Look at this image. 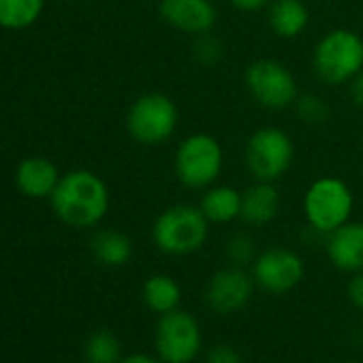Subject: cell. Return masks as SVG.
<instances>
[{
	"mask_svg": "<svg viewBox=\"0 0 363 363\" xmlns=\"http://www.w3.org/2000/svg\"><path fill=\"white\" fill-rule=\"evenodd\" d=\"M50 201L65 225L88 229L105 218L109 210V191L94 171L75 169L60 177Z\"/></svg>",
	"mask_w": 363,
	"mask_h": 363,
	"instance_id": "6da1fadb",
	"label": "cell"
},
{
	"mask_svg": "<svg viewBox=\"0 0 363 363\" xmlns=\"http://www.w3.org/2000/svg\"><path fill=\"white\" fill-rule=\"evenodd\" d=\"M210 235V220L201 208L177 203L167 208L152 227L154 244L173 257H184L197 252Z\"/></svg>",
	"mask_w": 363,
	"mask_h": 363,
	"instance_id": "7a4b0ae2",
	"label": "cell"
},
{
	"mask_svg": "<svg viewBox=\"0 0 363 363\" xmlns=\"http://www.w3.org/2000/svg\"><path fill=\"white\" fill-rule=\"evenodd\" d=\"M314 71L331 86L352 82L363 71V39L346 28L327 33L314 50Z\"/></svg>",
	"mask_w": 363,
	"mask_h": 363,
	"instance_id": "3957f363",
	"label": "cell"
},
{
	"mask_svg": "<svg viewBox=\"0 0 363 363\" xmlns=\"http://www.w3.org/2000/svg\"><path fill=\"white\" fill-rule=\"evenodd\" d=\"M223 164V145L208 133H195L186 137L175 152L177 179L189 189H210L220 177Z\"/></svg>",
	"mask_w": 363,
	"mask_h": 363,
	"instance_id": "277c9868",
	"label": "cell"
},
{
	"mask_svg": "<svg viewBox=\"0 0 363 363\" xmlns=\"http://www.w3.org/2000/svg\"><path fill=\"white\" fill-rule=\"evenodd\" d=\"M352 193L344 179L320 177L308 189L303 197V214L316 231L331 233L348 223L352 214Z\"/></svg>",
	"mask_w": 363,
	"mask_h": 363,
	"instance_id": "5b68a950",
	"label": "cell"
},
{
	"mask_svg": "<svg viewBox=\"0 0 363 363\" xmlns=\"http://www.w3.org/2000/svg\"><path fill=\"white\" fill-rule=\"evenodd\" d=\"M177 107L175 103L160 92H150L139 96L126 118L130 137L143 145H160L171 139L177 128Z\"/></svg>",
	"mask_w": 363,
	"mask_h": 363,
	"instance_id": "8992f818",
	"label": "cell"
},
{
	"mask_svg": "<svg viewBox=\"0 0 363 363\" xmlns=\"http://www.w3.org/2000/svg\"><path fill=\"white\" fill-rule=\"evenodd\" d=\"M295 147L291 137L276 126L252 133L246 143V164L259 182L280 179L293 164Z\"/></svg>",
	"mask_w": 363,
	"mask_h": 363,
	"instance_id": "52a82bcc",
	"label": "cell"
},
{
	"mask_svg": "<svg viewBox=\"0 0 363 363\" xmlns=\"http://www.w3.org/2000/svg\"><path fill=\"white\" fill-rule=\"evenodd\" d=\"M246 86L252 99L272 111H282L297 103V79L278 60H257L246 71Z\"/></svg>",
	"mask_w": 363,
	"mask_h": 363,
	"instance_id": "ba28073f",
	"label": "cell"
},
{
	"mask_svg": "<svg viewBox=\"0 0 363 363\" xmlns=\"http://www.w3.org/2000/svg\"><path fill=\"white\" fill-rule=\"evenodd\" d=\"M156 350L167 363H189L201 350V329L186 312H167L156 325Z\"/></svg>",
	"mask_w": 363,
	"mask_h": 363,
	"instance_id": "9c48e42d",
	"label": "cell"
},
{
	"mask_svg": "<svg viewBox=\"0 0 363 363\" xmlns=\"http://www.w3.org/2000/svg\"><path fill=\"white\" fill-rule=\"evenodd\" d=\"M303 269V261L297 252L286 248H269L257 257L252 276L263 291L282 295L301 282Z\"/></svg>",
	"mask_w": 363,
	"mask_h": 363,
	"instance_id": "30bf717a",
	"label": "cell"
},
{
	"mask_svg": "<svg viewBox=\"0 0 363 363\" xmlns=\"http://www.w3.org/2000/svg\"><path fill=\"white\" fill-rule=\"evenodd\" d=\"M252 278L240 267H227L212 276L206 299L218 314H233L242 310L252 297Z\"/></svg>",
	"mask_w": 363,
	"mask_h": 363,
	"instance_id": "8fae6325",
	"label": "cell"
},
{
	"mask_svg": "<svg viewBox=\"0 0 363 363\" xmlns=\"http://www.w3.org/2000/svg\"><path fill=\"white\" fill-rule=\"evenodd\" d=\"M160 16L169 26L189 35H206L218 20L212 0H160Z\"/></svg>",
	"mask_w": 363,
	"mask_h": 363,
	"instance_id": "7c38bea8",
	"label": "cell"
},
{
	"mask_svg": "<svg viewBox=\"0 0 363 363\" xmlns=\"http://www.w3.org/2000/svg\"><path fill=\"white\" fill-rule=\"evenodd\" d=\"M60 177L62 175L52 160H48L43 156H30L18 164L16 184L22 195H26L30 199H45V197L54 195Z\"/></svg>",
	"mask_w": 363,
	"mask_h": 363,
	"instance_id": "4fadbf2b",
	"label": "cell"
},
{
	"mask_svg": "<svg viewBox=\"0 0 363 363\" xmlns=\"http://www.w3.org/2000/svg\"><path fill=\"white\" fill-rule=\"evenodd\" d=\"M327 255L342 272H363V223H346L329 233Z\"/></svg>",
	"mask_w": 363,
	"mask_h": 363,
	"instance_id": "5bb4252c",
	"label": "cell"
},
{
	"mask_svg": "<svg viewBox=\"0 0 363 363\" xmlns=\"http://www.w3.org/2000/svg\"><path fill=\"white\" fill-rule=\"evenodd\" d=\"M280 212V193L274 182H259L242 193V214L240 218L252 227L269 225Z\"/></svg>",
	"mask_w": 363,
	"mask_h": 363,
	"instance_id": "9a60e30c",
	"label": "cell"
},
{
	"mask_svg": "<svg viewBox=\"0 0 363 363\" xmlns=\"http://www.w3.org/2000/svg\"><path fill=\"white\" fill-rule=\"evenodd\" d=\"M310 24V11L303 0H272L269 28L282 39L299 37Z\"/></svg>",
	"mask_w": 363,
	"mask_h": 363,
	"instance_id": "2e32d148",
	"label": "cell"
},
{
	"mask_svg": "<svg viewBox=\"0 0 363 363\" xmlns=\"http://www.w3.org/2000/svg\"><path fill=\"white\" fill-rule=\"evenodd\" d=\"M201 212L214 225H225L242 214V193L233 186H212L201 197Z\"/></svg>",
	"mask_w": 363,
	"mask_h": 363,
	"instance_id": "e0dca14e",
	"label": "cell"
},
{
	"mask_svg": "<svg viewBox=\"0 0 363 363\" xmlns=\"http://www.w3.org/2000/svg\"><path fill=\"white\" fill-rule=\"evenodd\" d=\"M90 248H92L94 259L107 267H120V265L128 263V259L133 257L130 238L120 231H111V229L99 231L92 238Z\"/></svg>",
	"mask_w": 363,
	"mask_h": 363,
	"instance_id": "ac0fdd59",
	"label": "cell"
},
{
	"mask_svg": "<svg viewBox=\"0 0 363 363\" xmlns=\"http://www.w3.org/2000/svg\"><path fill=\"white\" fill-rule=\"evenodd\" d=\"M143 299H145V306L152 312L167 314V312H173L177 308V303L182 299V289L171 276L156 274V276L145 280Z\"/></svg>",
	"mask_w": 363,
	"mask_h": 363,
	"instance_id": "d6986e66",
	"label": "cell"
},
{
	"mask_svg": "<svg viewBox=\"0 0 363 363\" xmlns=\"http://www.w3.org/2000/svg\"><path fill=\"white\" fill-rule=\"evenodd\" d=\"M45 0H0V26L7 30H24L43 13Z\"/></svg>",
	"mask_w": 363,
	"mask_h": 363,
	"instance_id": "ffe728a7",
	"label": "cell"
},
{
	"mask_svg": "<svg viewBox=\"0 0 363 363\" xmlns=\"http://www.w3.org/2000/svg\"><path fill=\"white\" fill-rule=\"evenodd\" d=\"M86 361L88 363H118L120 361V342L111 331H94L86 342Z\"/></svg>",
	"mask_w": 363,
	"mask_h": 363,
	"instance_id": "44dd1931",
	"label": "cell"
},
{
	"mask_svg": "<svg viewBox=\"0 0 363 363\" xmlns=\"http://www.w3.org/2000/svg\"><path fill=\"white\" fill-rule=\"evenodd\" d=\"M295 105H297L299 118L308 124H320L329 113L325 101L318 96H301Z\"/></svg>",
	"mask_w": 363,
	"mask_h": 363,
	"instance_id": "7402d4cb",
	"label": "cell"
},
{
	"mask_svg": "<svg viewBox=\"0 0 363 363\" xmlns=\"http://www.w3.org/2000/svg\"><path fill=\"white\" fill-rule=\"evenodd\" d=\"M195 56L203 65H214L223 58V43L216 37H212L210 33L199 35V39L195 43Z\"/></svg>",
	"mask_w": 363,
	"mask_h": 363,
	"instance_id": "603a6c76",
	"label": "cell"
},
{
	"mask_svg": "<svg viewBox=\"0 0 363 363\" xmlns=\"http://www.w3.org/2000/svg\"><path fill=\"white\" fill-rule=\"evenodd\" d=\"M227 252H229V259L235 265H244L255 257V244H252V240L248 235H235V238H231V242L227 246Z\"/></svg>",
	"mask_w": 363,
	"mask_h": 363,
	"instance_id": "cb8c5ba5",
	"label": "cell"
},
{
	"mask_svg": "<svg viewBox=\"0 0 363 363\" xmlns=\"http://www.w3.org/2000/svg\"><path fill=\"white\" fill-rule=\"evenodd\" d=\"M208 363H242V357H240V352L235 348L220 344V346L210 350Z\"/></svg>",
	"mask_w": 363,
	"mask_h": 363,
	"instance_id": "d4e9b609",
	"label": "cell"
},
{
	"mask_svg": "<svg viewBox=\"0 0 363 363\" xmlns=\"http://www.w3.org/2000/svg\"><path fill=\"white\" fill-rule=\"evenodd\" d=\"M348 297L350 301L363 310V272H357V276L348 284Z\"/></svg>",
	"mask_w": 363,
	"mask_h": 363,
	"instance_id": "484cf974",
	"label": "cell"
},
{
	"mask_svg": "<svg viewBox=\"0 0 363 363\" xmlns=\"http://www.w3.org/2000/svg\"><path fill=\"white\" fill-rule=\"evenodd\" d=\"M229 3L240 11H259L267 3H272V0H229Z\"/></svg>",
	"mask_w": 363,
	"mask_h": 363,
	"instance_id": "4316f807",
	"label": "cell"
},
{
	"mask_svg": "<svg viewBox=\"0 0 363 363\" xmlns=\"http://www.w3.org/2000/svg\"><path fill=\"white\" fill-rule=\"evenodd\" d=\"M352 99L359 107H363V71L352 79Z\"/></svg>",
	"mask_w": 363,
	"mask_h": 363,
	"instance_id": "83f0119b",
	"label": "cell"
},
{
	"mask_svg": "<svg viewBox=\"0 0 363 363\" xmlns=\"http://www.w3.org/2000/svg\"><path fill=\"white\" fill-rule=\"evenodd\" d=\"M120 363H158L156 359L147 357V354H130L126 359H122Z\"/></svg>",
	"mask_w": 363,
	"mask_h": 363,
	"instance_id": "f1b7e54d",
	"label": "cell"
},
{
	"mask_svg": "<svg viewBox=\"0 0 363 363\" xmlns=\"http://www.w3.org/2000/svg\"><path fill=\"white\" fill-rule=\"evenodd\" d=\"M361 147H363V139H361Z\"/></svg>",
	"mask_w": 363,
	"mask_h": 363,
	"instance_id": "f546056e",
	"label": "cell"
}]
</instances>
